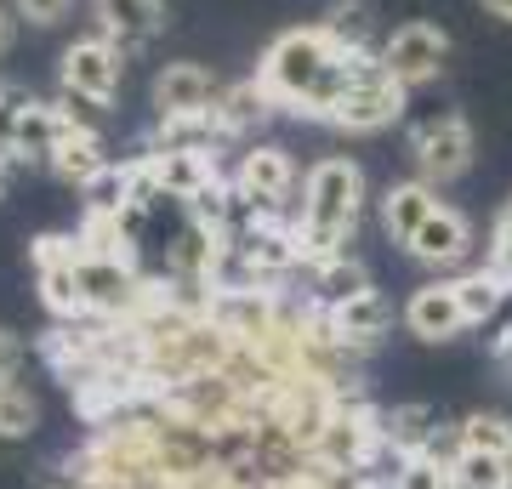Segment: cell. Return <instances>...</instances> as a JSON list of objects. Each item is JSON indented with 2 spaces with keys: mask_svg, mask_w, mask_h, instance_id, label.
Returning a JSON list of instances; mask_svg holds the SVG:
<instances>
[{
  "mask_svg": "<svg viewBox=\"0 0 512 489\" xmlns=\"http://www.w3.org/2000/svg\"><path fill=\"white\" fill-rule=\"evenodd\" d=\"M18 370H23V342L18 330L0 325V381H18Z\"/></svg>",
  "mask_w": 512,
  "mask_h": 489,
  "instance_id": "34",
  "label": "cell"
},
{
  "mask_svg": "<svg viewBox=\"0 0 512 489\" xmlns=\"http://www.w3.org/2000/svg\"><path fill=\"white\" fill-rule=\"evenodd\" d=\"M450 472H456V489H507V478H512V455H478V450H456Z\"/></svg>",
  "mask_w": 512,
  "mask_h": 489,
  "instance_id": "28",
  "label": "cell"
},
{
  "mask_svg": "<svg viewBox=\"0 0 512 489\" xmlns=\"http://www.w3.org/2000/svg\"><path fill=\"white\" fill-rule=\"evenodd\" d=\"M222 80L205 63H165L160 74H154V86H148V97H154V114H194V109H211L217 103Z\"/></svg>",
  "mask_w": 512,
  "mask_h": 489,
  "instance_id": "16",
  "label": "cell"
},
{
  "mask_svg": "<svg viewBox=\"0 0 512 489\" xmlns=\"http://www.w3.org/2000/svg\"><path fill=\"white\" fill-rule=\"evenodd\" d=\"M103 165H109V143H103V131L86 126V120H74V114H63V131H57L52 154H46V171H52L57 182L80 188V182H92Z\"/></svg>",
  "mask_w": 512,
  "mask_h": 489,
  "instance_id": "14",
  "label": "cell"
},
{
  "mask_svg": "<svg viewBox=\"0 0 512 489\" xmlns=\"http://www.w3.org/2000/svg\"><path fill=\"white\" fill-rule=\"evenodd\" d=\"M126 86V52L103 35H80L69 40V52H63V69H57V91H74V97H86L97 109H109L114 97Z\"/></svg>",
  "mask_w": 512,
  "mask_h": 489,
  "instance_id": "6",
  "label": "cell"
},
{
  "mask_svg": "<svg viewBox=\"0 0 512 489\" xmlns=\"http://www.w3.org/2000/svg\"><path fill=\"white\" fill-rule=\"evenodd\" d=\"M12 450H18V438H6V433H0V455H12Z\"/></svg>",
  "mask_w": 512,
  "mask_h": 489,
  "instance_id": "38",
  "label": "cell"
},
{
  "mask_svg": "<svg viewBox=\"0 0 512 489\" xmlns=\"http://www.w3.org/2000/svg\"><path fill=\"white\" fill-rule=\"evenodd\" d=\"M404 97H410V91L387 74L382 57L376 52H353L348 91H342V103L330 109V126L348 131V137H376V131H387L404 114Z\"/></svg>",
  "mask_w": 512,
  "mask_h": 489,
  "instance_id": "3",
  "label": "cell"
},
{
  "mask_svg": "<svg viewBox=\"0 0 512 489\" xmlns=\"http://www.w3.org/2000/svg\"><path fill=\"white\" fill-rule=\"evenodd\" d=\"M319 29H325L342 52H376V46H370V35H376V12H370L365 0H342V6H330L325 18H319Z\"/></svg>",
  "mask_w": 512,
  "mask_h": 489,
  "instance_id": "25",
  "label": "cell"
},
{
  "mask_svg": "<svg viewBox=\"0 0 512 489\" xmlns=\"http://www.w3.org/2000/svg\"><path fill=\"white\" fill-rule=\"evenodd\" d=\"M57 131H63V109L57 103H40V97H29V109H23L18 120V165H46V154H52Z\"/></svg>",
  "mask_w": 512,
  "mask_h": 489,
  "instance_id": "24",
  "label": "cell"
},
{
  "mask_svg": "<svg viewBox=\"0 0 512 489\" xmlns=\"http://www.w3.org/2000/svg\"><path fill=\"white\" fill-rule=\"evenodd\" d=\"M404 251L416 256L421 268H433V273L467 268V262H473V222L461 217L456 205H439V211L421 222L416 234H410V245H404Z\"/></svg>",
  "mask_w": 512,
  "mask_h": 489,
  "instance_id": "12",
  "label": "cell"
},
{
  "mask_svg": "<svg viewBox=\"0 0 512 489\" xmlns=\"http://www.w3.org/2000/svg\"><path fill=\"white\" fill-rule=\"evenodd\" d=\"M370 290V268L359 262L353 251H342V256H325V262H313L308 268V296L313 308H325V313H336L342 302H353V296H365Z\"/></svg>",
  "mask_w": 512,
  "mask_h": 489,
  "instance_id": "19",
  "label": "cell"
},
{
  "mask_svg": "<svg viewBox=\"0 0 512 489\" xmlns=\"http://www.w3.org/2000/svg\"><path fill=\"white\" fill-rule=\"evenodd\" d=\"M234 182L251 194L256 205H262V211H296L291 194L302 188V177H296V160L279 143H245V148H239Z\"/></svg>",
  "mask_w": 512,
  "mask_h": 489,
  "instance_id": "10",
  "label": "cell"
},
{
  "mask_svg": "<svg viewBox=\"0 0 512 489\" xmlns=\"http://www.w3.org/2000/svg\"><path fill=\"white\" fill-rule=\"evenodd\" d=\"M330 319H336V336L348 342V353H370V347H376L387 330H393V302H387L382 290L370 285L365 296L342 302V308L330 313Z\"/></svg>",
  "mask_w": 512,
  "mask_h": 489,
  "instance_id": "20",
  "label": "cell"
},
{
  "mask_svg": "<svg viewBox=\"0 0 512 489\" xmlns=\"http://www.w3.org/2000/svg\"><path fill=\"white\" fill-rule=\"evenodd\" d=\"M439 205L444 200H439V188H433V182H421V177L387 182V194H382V234L393 239V245H410V234H416Z\"/></svg>",
  "mask_w": 512,
  "mask_h": 489,
  "instance_id": "18",
  "label": "cell"
},
{
  "mask_svg": "<svg viewBox=\"0 0 512 489\" xmlns=\"http://www.w3.org/2000/svg\"><path fill=\"white\" fill-rule=\"evenodd\" d=\"M0 91H6V80H0Z\"/></svg>",
  "mask_w": 512,
  "mask_h": 489,
  "instance_id": "39",
  "label": "cell"
},
{
  "mask_svg": "<svg viewBox=\"0 0 512 489\" xmlns=\"http://www.w3.org/2000/svg\"><path fill=\"white\" fill-rule=\"evenodd\" d=\"M478 6H484V12H490V18H501L512 29V0H478Z\"/></svg>",
  "mask_w": 512,
  "mask_h": 489,
  "instance_id": "36",
  "label": "cell"
},
{
  "mask_svg": "<svg viewBox=\"0 0 512 489\" xmlns=\"http://www.w3.org/2000/svg\"><path fill=\"white\" fill-rule=\"evenodd\" d=\"M507 489H512V478H507Z\"/></svg>",
  "mask_w": 512,
  "mask_h": 489,
  "instance_id": "40",
  "label": "cell"
},
{
  "mask_svg": "<svg viewBox=\"0 0 512 489\" xmlns=\"http://www.w3.org/2000/svg\"><path fill=\"white\" fill-rule=\"evenodd\" d=\"M143 160H148V177H154V188H160L165 200H177V205L200 200L205 188L222 177L217 154H148V148H143Z\"/></svg>",
  "mask_w": 512,
  "mask_h": 489,
  "instance_id": "17",
  "label": "cell"
},
{
  "mask_svg": "<svg viewBox=\"0 0 512 489\" xmlns=\"http://www.w3.org/2000/svg\"><path fill=\"white\" fill-rule=\"evenodd\" d=\"M92 12V35L114 40L120 52H143L165 29V0H86Z\"/></svg>",
  "mask_w": 512,
  "mask_h": 489,
  "instance_id": "11",
  "label": "cell"
},
{
  "mask_svg": "<svg viewBox=\"0 0 512 489\" xmlns=\"http://www.w3.org/2000/svg\"><path fill=\"white\" fill-rule=\"evenodd\" d=\"M376 410L382 404H370V399H359V404H336V416L325 421V433L313 438V461L319 467H330V472H342V478H353V472L365 467L370 455L382 450V427H376Z\"/></svg>",
  "mask_w": 512,
  "mask_h": 489,
  "instance_id": "7",
  "label": "cell"
},
{
  "mask_svg": "<svg viewBox=\"0 0 512 489\" xmlns=\"http://www.w3.org/2000/svg\"><path fill=\"white\" fill-rule=\"evenodd\" d=\"M12 12H18V23H29V29H57V23L74 12V0H6Z\"/></svg>",
  "mask_w": 512,
  "mask_h": 489,
  "instance_id": "32",
  "label": "cell"
},
{
  "mask_svg": "<svg viewBox=\"0 0 512 489\" xmlns=\"http://www.w3.org/2000/svg\"><path fill=\"white\" fill-rule=\"evenodd\" d=\"M35 427H40L35 393H29V387H18V381H0V433L23 444V438H35Z\"/></svg>",
  "mask_w": 512,
  "mask_h": 489,
  "instance_id": "29",
  "label": "cell"
},
{
  "mask_svg": "<svg viewBox=\"0 0 512 489\" xmlns=\"http://www.w3.org/2000/svg\"><path fill=\"white\" fill-rule=\"evenodd\" d=\"M484 268L501 273V279L512 285V211H501V217H495L490 245H484Z\"/></svg>",
  "mask_w": 512,
  "mask_h": 489,
  "instance_id": "33",
  "label": "cell"
},
{
  "mask_svg": "<svg viewBox=\"0 0 512 489\" xmlns=\"http://www.w3.org/2000/svg\"><path fill=\"white\" fill-rule=\"evenodd\" d=\"M461 450H478V455H512V421L495 416V410H473V416L456 427Z\"/></svg>",
  "mask_w": 512,
  "mask_h": 489,
  "instance_id": "27",
  "label": "cell"
},
{
  "mask_svg": "<svg viewBox=\"0 0 512 489\" xmlns=\"http://www.w3.org/2000/svg\"><path fill=\"white\" fill-rule=\"evenodd\" d=\"M348 63L353 52H342L319 23H308V29H285V35L268 40V52L256 63V86L274 97L279 114L330 126V109L348 91Z\"/></svg>",
  "mask_w": 512,
  "mask_h": 489,
  "instance_id": "1",
  "label": "cell"
},
{
  "mask_svg": "<svg viewBox=\"0 0 512 489\" xmlns=\"http://www.w3.org/2000/svg\"><path fill=\"white\" fill-rule=\"evenodd\" d=\"M23 109H29V91H23V86H6V91H0V160L12 165V171H23L18 154H12V148H18V120H23Z\"/></svg>",
  "mask_w": 512,
  "mask_h": 489,
  "instance_id": "31",
  "label": "cell"
},
{
  "mask_svg": "<svg viewBox=\"0 0 512 489\" xmlns=\"http://www.w3.org/2000/svg\"><path fill=\"white\" fill-rule=\"evenodd\" d=\"M222 143H234L222 131L217 109H194V114H154V131H148V154H217Z\"/></svg>",
  "mask_w": 512,
  "mask_h": 489,
  "instance_id": "15",
  "label": "cell"
},
{
  "mask_svg": "<svg viewBox=\"0 0 512 489\" xmlns=\"http://www.w3.org/2000/svg\"><path fill=\"white\" fill-rule=\"evenodd\" d=\"M376 57L387 63V74H393L404 91L433 86V80L444 74V63H450V35H444L439 23H427V18L399 23V29L376 46Z\"/></svg>",
  "mask_w": 512,
  "mask_h": 489,
  "instance_id": "8",
  "label": "cell"
},
{
  "mask_svg": "<svg viewBox=\"0 0 512 489\" xmlns=\"http://www.w3.org/2000/svg\"><path fill=\"white\" fill-rule=\"evenodd\" d=\"M6 182H12V165L0 160V200H6Z\"/></svg>",
  "mask_w": 512,
  "mask_h": 489,
  "instance_id": "37",
  "label": "cell"
},
{
  "mask_svg": "<svg viewBox=\"0 0 512 489\" xmlns=\"http://www.w3.org/2000/svg\"><path fill=\"white\" fill-rule=\"evenodd\" d=\"M473 126L461 120V114H427L410 126V160H416L421 182H456L473 171Z\"/></svg>",
  "mask_w": 512,
  "mask_h": 489,
  "instance_id": "5",
  "label": "cell"
},
{
  "mask_svg": "<svg viewBox=\"0 0 512 489\" xmlns=\"http://www.w3.org/2000/svg\"><path fill=\"white\" fill-rule=\"evenodd\" d=\"M507 211H512V200H507Z\"/></svg>",
  "mask_w": 512,
  "mask_h": 489,
  "instance_id": "41",
  "label": "cell"
},
{
  "mask_svg": "<svg viewBox=\"0 0 512 489\" xmlns=\"http://www.w3.org/2000/svg\"><path fill=\"white\" fill-rule=\"evenodd\" d=\"M29 262H35L40 308L52 319H80L86 302H80V273H74V234H40L29 245Z\"/></svg>",
  "mask_w": 512,
  "mask_h": 489,
  "instance_id": "9",
  "label": "cell"
},
{
  "mask_svg": "<svg viewBox=\"0 0 512 489\" xmlns=\"http://www.w3.org/2000/svg\"><path fill=\"white\" fill-rule=\"evenodd\" d=\"M18 12H12V6H6V0H0V57H12V46H18Z\"/></svg>",
  "mask_w": 512,
  "mask_h": 489,
  "instance_id": "35",
  "label": "cell"
},
{
  "mask_svg": "<svg viewBox=\"0 0 512 489\" xmlns=\"http://www.w3.org/2000/svg\"><path fill=\"white\" fill-rule=\"evenodd\" d=\"M393 489H456V472H450V461H433V455H404Z\"/></svg>",
  "mask_w": 512,
  "mask_h": 489,
  "instance_id": "30",
  "label": "cell"
},
{
  "mask_svg": "<svg viewBox=\"0 0 512 489\" xmlns=\"http://www.w3.org/2000/svg\"><path fill=\"white\" fill-rule=\"evenodd\" d=\"M365 171L359 160L348 154H325V160L308 165V177H302V200L291 211V228H296V251H302V273L313 262H325V256H342L359 234V222H365Z\"/></svg>",
  "mask_w": 512,
  "mask_h": 489,
  "instance_id": "2",
  "label": "cell"
},
{
  "mask_svg": "<svg viewBox=\"0 0 512 489\" xmlns=\"http://www.w3.org/2000/svg\"><path fill=\"white\" fill-rule=\"evenodd\" d=\"M131 188H137V160H109L92 182H80V205L86 217H120L131 205Z\"/></svg>",
  "mask_w": 512,
  "mask_h": 489,
  "instance_id": "23",
  "label": "cell"
},
{
  "mask_svg": "<svg viewBox=\"0 0 512 489\" xmlns=\"http://www.w3.org/2000/svg\"><path fill=\"white\" fill-rule=\"evenodd\" d=\"M376 427H382V444L399 455H427L433 438L444 433V421L433 404H393V410H376Z\"/></svg>",
  "mask_w": 512,
  "mask_h": 489,
  "instance_id": "21",
  "label": "cell"
},
{
  "mask_svg": "<svg viewBox=\"0 0 512 489\" xmlns=\"http://www.w3.org/2000/svg\"><path fill=\"white\" fill-rule=\"evenodd\" d=\"M404 330L427 347L456 342L461 330H467V313H461V302H456V279H433V285L410 290V302H404Z\"/></svg>",
  "mask_w": 512,
  "mask_h": 489,
  "instance_id": "13",
  "label": "cell"
},
{
  "mask_svg": "<svg viewBox=\"0 0 512 489\" xmlns=\"http://www.w3.org/2000/svg\"><path fill=\"white\" fill-rule=\"evenodd\" d=\"M211 109H217V120H222V131H228V137H251V131L262 126L268 114H279V109H274V97L256 86V74H251V80H234V86H222Z\"/></svg>",
  "mask_w": 512,
  "mask_h": 489,
  "instance_id": "22",
  "label": "cell"
},
{
  "mask_svg": "<svg viewBox=\"0 0 512 489\" xmlns=\"http://www.w3.org/2000/svg\"><path fill=\"white\" fill-rule=\"evenodd\" d=\"M507 279L501 273H490V268H467L456 279V302H461V313H467V325H484L501 302H507Z\"/></svg>",
  "mask_w": 512,
  "mask_h": 489,
  "instance_id": "26",
  "label": "cell"
},
{
  "mask_svg": "<svg viewBox=\"0 0 512 489\" xmlns=\"http://www.w3.org/2000/svg\"><path fill=\"white\" fill-rule=\"evenodd\" d=\"M74 273H80V302L97 319H131L148 302V290H154V279L131 256H80L74 251Z\"/></svg>",
  "mask_w": 512,
  "mask_h": 489,
  "instance_id": "4",
  "label": "cell"
}]
</instances>
